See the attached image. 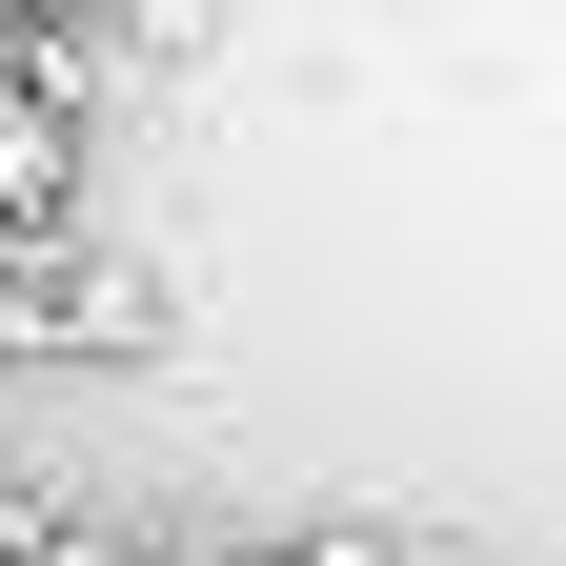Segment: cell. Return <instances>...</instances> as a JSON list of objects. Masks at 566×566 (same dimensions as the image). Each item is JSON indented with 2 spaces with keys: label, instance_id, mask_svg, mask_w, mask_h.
<instances>
[{
  "label": "cell",
  "instance_id": "6da1fadb",
  "mask_svg": "<svg viewBox=\"0 0 566 566\" xmlns=\"http://www.w3.org/2000/svg\"><path fill=\"white\" fill-rule=\"evenodd\" d=\"M61 182H82V142H61V102H41V82H0V223H41Z\"/></svg>",
  "mask_w": 566,
  "mask_h": 566
}]
</instances>
